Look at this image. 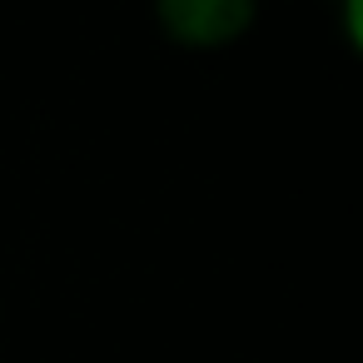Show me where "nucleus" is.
<instances>
[{"label": "nucleus", "instance_id": "2", "mask_svg": "<svg viewBox=\"0 0 363 363\" xmlns=\"http://www.w3.org/2000/svg\"><path fill=\"white\" fill-rule=\"evenodd\" d=\"M343 40L348 50L363 45V0H343Z\"/></svg>", "mask_w": 363, "mask_h": 363}, {"label": "nucleus", "instance_id": "1", "mask_svg": "<svg viewBox=\"0 0 363 363\" xmlns=\"http://www.w3.org/2000/svg\"><path fill=\"white\" fill-rule=\"evenodd\" d=\"M150 21L174 50L214 55L259 26V0H150Z\"/></svg>", "mask_w": 363, "mask_h": 363}]
</instances>
